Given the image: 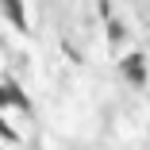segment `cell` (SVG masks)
Returning <instances> with one entry per match:
<instances>
[{"mask_svg":"<svg viewBox=\"0 0 150 150\" xmlns=\"http://www.w3.org/2000/svg\"><path fill=\"white\" fill-rule=\"evenodd\" d=\"M123 73L131 85H146V54H127L123 58Z\"/></svg>","mask_w":150,"mask_h":150,"instance_id":"6da1fadb","label":"cell"},{"mask_svg":"<svg viewBox=\"0 0 150 150\" xmlns=\"http://www.w3.org/2000/svg\"><path fill=\"white\" fill-rule=\"evenodd\" d=\"M0 104H12V108H23V112H31V100L23 96V88H16L12 81L0 85Z\"/></svg>","mask_w":150,"mask_h":150,"instance_id":"7a4b0ae2","label":"cell"},{"mask_svg":"<svg viewBox=\"0 0 150 150\" xmlns=\"http://www.w3.org/2000/svg\"><path fill=\"white\" fill-rule=\"evenodd\" d=\"M4 12H8V19L19 27V31H27V19H23V4H19V0H4Z\"/></svg>","mask_w":150,"mask_h":150,"instance_id":"3957f363","label":"cell"},{"mask_svg":"<svg viewBox=\"0 0 150 150\" xmlns=\"http://www.w3.org/2000/svg\"><path fill=\"white\" fill-rule=\"evenodd\" d=\"M108 39H112V42H119V39H123V27H119V23H115V19H112V23H108Z\"/></svg>","mask_w":150,"mask_h":150,"instance_id":"277c9868","label":"cell"},{"mask_svg":"<svg viewBox=\"0 0 150 150\" xmlns=\"http://www.w3.org/2000/svg\"><path fill=\"white\" fill-rule=\"evenodd\" d=\"M0 139H8V142H16V139H19V135H16V131L4 123V119H0Z\"/></svg>","mask_w":150,"mask_h":150,"instance_id":"5b68a950","label":"cell"}]
</instances>
